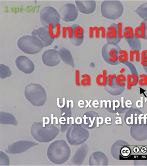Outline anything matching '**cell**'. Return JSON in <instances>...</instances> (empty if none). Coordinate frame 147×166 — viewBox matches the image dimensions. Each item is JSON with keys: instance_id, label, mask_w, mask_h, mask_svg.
<instances>
[{"instance_id": "74e56055", "label": "cell", "mask_w": 147, "mask_h": 166, "mask_svg": "<svg viewBox=\"0 0 147 166\" xmlns=\"http://www.w3.org/2000/svg\"><path fill=\"white\" fill-rule=\"evenodd\" d=\"M141 59H147V50H145L141 53Z\"/></svg>"}, {"instance_id": "44dd1931", "label": "cell", "mask_w": 147, "mask_h": 166, "mask_svg": "<svg viewBox=\"0 0 147 166\" xmlns=\"http://www.w3.org/2000/svg\"><path fill=\"white\" fill-rule=\"evenodd\" d=\"M49 33L50 36L53 38H57L61 36V25L60 23L58 24L57 27L54 29H49Z\"/></svg>"}, {"instance_id": "7402d4cb", "label": "cell", "mask_w": 147, "mask_h": 166, "mask_svg": "<svg viewBox=\"0 0 147 166\" xmlns=\"http://www.w3.org/2000/svg\"><path fill=\"white\" fill-rule=\"evenodd\" d=\"M82 79L80 83L83 86H90L91 85V78L88 74H83L82 76Z\"/></svg>"}, {"instance_id": "8d00e7d4", "label": "cell", "mask_w": 147, "mask_h": 166, "mask_svg": "<svg viewBox=\"0 0 147 166\" xmlns=\"http://www.w3.org/2000/svg\"><path fill=\"white\" fill-rule=\"evenodd\" d=\"M134 55H136V61L137 62H139L140 61V55L139 51L138 50H134Z\"/></svg>"}, {"instance_id": "f35d334b", "label": "cell", "mask_w": 147, "mask_h": 166, "mask_svg": "<svg viewBox=\"0 0 147 166\" xmlns=\"http://www.w3.org/2000/svg\"><path fill=\"white\" fill-rule=\"evenodd\" d=\"M134 51L131 50L129 52V60L131 61H134Z\"/></svg>"}, {"instance_id": "2e32d148", "label": "cell", "mask_w": 147, "mask_h": 166, "mask_svg": "<svg viewBox=\"0 0 147 166\" xmlns=\"http://www.w3.org/2000/svg\"><path fill=\"white\" fill-rule=\"evenodd\" d=\"M58 51L61 60L66 65L70 66L71 68H75V63L70 51L65 47H61Z\"/></svg>"}, {"instance_id": "d590c367", "label": "cell", "mask_w": 147, "mask_h": 166, "mask_svg": "<svg viewBox=\"0 0 147 166\" xmlns=\"http://www.w3.org/2000/svg\"><path fill=\"white\" fill-rule=\"evenodd\" d=\"M101 31V38H105L106 37V31L104 27L101 26L99 27Z\"/></svg>"}, {"instance_id": "1f68e13d", "label": "cell", "mask_w": 147, "mask_h": 166, "mask_svg": "<svg viewBox=\"0 0 147 166\" xmlns=\"http://www.w3.org/2000/svg\"><path fill=\"white\" fill-rule=\"evenodd\" d=\"M134 35H135L136 38H141V28L140 26L136 27L134 30Z\"/></svg>"}, {"instance_id": "f1b7e54d", "label": "cell", "mask_w": 147, "mask_h": 166, "mask_svg": "<svg viewBox=\"0 0 147 166\" xmlns=\"http://www.w3.org/2000/svg\"><path fill=\"white\" fill-rule=\"evenodd\" d=\"M141 38H145L146 36V23L144 22L141 23Z\"/></svg>"}, {"instance_id": "ab89813d", "label": "cell", "mask_w": 147, "mask_h": 166, "mask_svg": "<svg viewBox=\"0 0 147 166\" xmlns=\"http://www.w3.org/2000/svg\"><path fill=\"white\" fill-rule=\"evenodd\" d=\"M89 37L91 38L94 37V31H93V27H90L89 28Z\"/></svg>"}, {"instance_id": "603a6c76", "label": "cell", "mask_w": 147, "mask_h": 166, "mask_svg": "<svg viewBox=\"0 0 147 166\" xmlns=\"http://www.w3.org/2000/svg\"><path fill=\"white\" fill-rule=\"evenodd\" d=\"M124 30L125 31L124 33L123 36H124L125 38H133L134 31H133V28L131 27H126L124 28Z\"/></svg>"}, {"instance_id": "52a82bcc", "label": "cell", "mask_w": 147, "mask_h": 166, "mask_svg": "<svg viewBox=\"0 0 147 166\" xmlns=\"http://www.w3.org/2000/svg\"><path fill=\"white\" fill-rule=\"evenodd\" d=\"M72 44L78 47L82 44L84 38V30L80 25L74 24L71 26L63 28V38H66V34Z\"/></svg>"}, {"instance_id": "e575fe53", "label": "cell", "mask_w": 147, "mask_h": 166, "mask_svg": "<svg viewBox=\"0 0 147 166\" xmlns=\"http://www.w3.org/2000/svg\"><path fill=\"white\" fill-rule=\"evenodd\" d=\"M93 29L95 31V37L97 38H100V33L101 31L100 28H98V27H94Z\"/></svg>"}, {"instance_id": "836d02e7", "label": "cell", "mask_w": 147, "mask_h": 166, "mask_svg": "<svg viewBox=\"0 0 147 166\" xmlns=\"http://www.w3.org/2000/svg\"><path fill=\"white\" fill-rule=\"evenodd\" d=\"M127 89L129 90H130L131 89V75H127Z\"/></svg>"}, {"instance_id": "e0dca14e", "label": "cell", "mask_w": 147, "mask_h": 166, "mask_svg": "<svg viewBox=\"0 0 147 166\" xmlns=\"http://www.w3.org/2000/svg\"><path fill=\"white\" fill-rule=\"evenodd\" d=\"M0 123L3 125L17 126L18 122L15 117L12 113L7 112H0Z\"/></svg>"}, {"instance_id": "8fae6325", "label": "cell", "mask_w": 147, "mask_h": 166, "mask_svg": "<svg viewBox=\"0 0 147 166\" xmlns=\"http://www.w3.org/2000/svg\"><path fill=\"white\" fill-rule=\"evenodd\" d=\"M17 68L24 74H31L34 72L35 66L33 61L26 56L17 57L15 61Z\"/></svg>"}, {"instance_id": "4fadbf2b", "label": "cell", "mask_w": 147, "mask_h": 166, "mask_svg": "<svg viewBox=\"0 0 147 166\" xmlns=\"http://www.w3.org/2000/svg\"><path fill=\"white\" fill-rule=\"evenodd\" d=\"M89 151V148L87 144L83 143L76 151L70 162V165L81 166L85 160Z\"/></svg>"}, {"instance_id": "cb8c5ba5", "label": "cell", "mask_w": 147, "mask_h": 166, "mask_svg": "<svg viewBox=\"0 0 147 166\" xmlns=\"http://www.w3.org/2000/svg\"><path fill=\"white\" fill-rule=\"evenodd\" d=\"M126 76L123 74H120L116 77L115 81L118 86L120 87H124L126 85V83H125L126 81Z\"/></svg>"}, {"instance_id": "4dcf8cb0", "label": "cell", "mask_w": 147, "mask_h": 166, "mask_svg": "<svg viewBox=\"0 0 147 166\" xmlns=\"http://www.w3.org/2000/svg\"><path fill=\"white\" fill-rule=\"evenodd\" d=\"M116 74L113 75H110V74L108 77V84L109 87H112L113 85V80L114 79H116Z\"/></svg>"}, {"instance_id": "d4e9b609", "label": "cell", "mask_w": 147, "mask_h": 166, "mask_svg": "<svg viewBox=\"0 0 147 166\" xmlns=\"http://www.w3.org/2000/svg\"><path fill=\"white\" fill-rule=\"evenodd\" d=\"M119 53L120 54V55L118 56V60L120 62L123 61H128V53L126 50H122L119 51Z\"/></svg>"}, {"instance_id": "5bb4252c", "label": "cell", "mask_w": 147, "mask_h": 166, "mask_svg": "<svg viewBox=\"0 0 147 166\" xmlns=\"http://www.w3.org/2000/svg\"><path fill=\"white\" fill-rule=\"evenodd\" d=\"M76 5L81 13L89 14L94 12L96 7L95 1H75Z\"/></svg>"}, {"instance_id": "484cf974", "label": "cell", "mask_w": 147, "mask_h": 166, "mask_svg": "<svg viewBox=\"0 0 147 166\" xmlns=\"http://www.w3.org/2000/svg\"><path fill=\"white\" fill-rule=\"evenodd\" d=\"M140 79L138 81V83L141 86H147V75L146 74H141L139 76Z\"/></svg>"}, {"instance_id": "83f0119b", "label": "cell", "mask_w": 147, "mask_h": 166, "mask_svg": "<svg viewBox=\"0 0 147 166\" xmlns=\"http://www.w3.org/2000/svg\"><path fill=\"white\" fill-rule=\"evenodd\" d=\"M118 36L119 38H124L122 35V22H119L117 25Z\"/></svg>"}, {"instance_id": "d6986e66", "label": "cell", "mask_w": 147, "mask_h": 166, "mask_svg": "<svg viewBox=\"0 0 147 166\" xmlns=\"http://www.w3.org/2000/svg\"><path fill=\"white\" fill-rule=\"evenodd\" d=\"M12 71L8 66L5 64H0V78L1 79H4L9 77L12 75Z\"/></svg>"}, {"instance_id": "60d3db41", "label": "cell", "mask_w": 147, "mask_h": 166, "mask_svg": "<svg viewBox=\"0 0 147 166\" xmlns=\"http://www.w3.org/2000/svg\"><path fill=\"white\" fill-rule=\"evenodd\" d=\"M141 64L144 66H147V59H143L141 61Z\"/></svg>"}, {"instance_id": "d6a6232c", "label": "cell", "mask_w": 147, "mask_h": 166, "mask_svg": "<svg viewBox=\"0 0 147 166\" xmlns=\"http://www.w3.org/2000/svg\"><path fill=\"white\" fill-rule=\"evenodd\" d=\"M131 86H135L138 83V77L135 74L131 75Z\"/></svg>"}, {"instance_id": "ee69618b", "label": "cell", "mask_w": 147, "mask_h": 166, "mask_svg": "<svg viewBox=\"0 0 147 166\" xmlns=\"http://www.w3.org/2000/svg\"><path fill=\"white\" fill-rule=\"evenodd\" d=\"M146 26H147V23H146Z\"/></svg>"}, {"instance_id": "3957f363", "label": "cell", "mask_w": 147, "mask_h": 166, "mask_svg": "<svg viewBox=\"0 0 147 166\" xmlns=\"http://www.w3.org/2000/svg\"><path fill=\"white\" fill-rule=\"evenodd\" d=\"M24 97L27 100L35 107H42L47 101V94L40 84L31 83L24 89Z\"/></svg>"}, {"instance_id": "30bf717a", "label": "cell", "mask_w": 147, "mask_h": 166, "mask_svg": "<svg viewBox=\"0 0 147 166\" xmlns=\"http://www.w3.org/2000/svg\"><path fill=\"white\" fill-rule=\"evenodd\" d=\"M41 59L44 65L51 68L57 66L61 61L59 51L53 49L44 51L42 54Z\"/></svg>"}, {"instance_id": "f546056e", "label": "cell", "mask_w": 147, "mask_h": 166, "mask_svg": "<svg viewBox=\"0 0 147 166\" xmlns=\"http://www.w3.org/2000/svg\"><path fill=\"white\" fill-rule=\"evenodd\" d=\"M80 71L79 70H76L75 72V82L76 85L78 87H80L81 85L80 80Z\"/></svg>"}, {"instance_id": "6da1fadb", "label": "cell", "mask_w": 147, "mask_h": 166, "mask_svg": "<svg viewBox=\"0 0 147 166\" xmlns=\"http://www.w3.org/2000/svg\"><path fill=\"white\" fill-rule=\"evenodd\" d=\"M70 148L64 140H56L52 142L49 145L47 150L48 159L56 165L65 163L70 158Z\"/></svg>"}, {"instance_id": "7c38bea8", "label": "cell", "mask_w": 147, "mask_h": 166, "mask_svg": "<svg viewBox=\"0 0 147 166\" xmlns=\"http://www.w3.org/2000/svg\"><path fill=\"white\" fill-rule=\"evenodd\" d=\"M31 35L38 38L42 42L44 47L51 45L54 41V38L50 35L48 28L45 27L33 30Z\"/></svg>"}, {"instance_id": "277c9868", "label": "cell", "mask_w": 147, "mask_h": 166, "mask_svg": "<svg viewBox=\"0 0 147 166\" xmlns=\"http://www.w3.org/2000/svg\"><path fill=\"white\" fill-rule=\"evenodd\" d=\"M89 136V132L81 124L73 123L67 129L66 137L69 143L71 146L83 145Z\"/></svg>"}, {"instance_id": "9a60e30c", "label": "cell", "mask_w": 147, "mask_h": 166, "mask_svg": "<svg viewBox=\"0 0 147 166\" xmlns=\"http://www.w3.org/2000/svg\"><path fill=\"white\" fill-rule=\"evenodd\" d=\"M88 162L90 166L106 165L108 164V160L105 155L101 152L99 151L92 154Z\"/></svg>"}, {"instance_id": "ac0fdd59", "label": "cell", "mask_w": 147, "mask_h": 166, "mask_svg": "<svg viewBox=\"0 0 147 166\" xmlns=\"http://www.w3.org/2000/svg\"><path fill=\"white\" fill-rule=\"evenodd\" d=\"M96 82L99 86H106L108 84V76L106 70H103V74H99L97 76Z\"/></svg>"}, {"instance_id": "7bdbcfd3", "label": "cell", "mask_w": 147, "mask_h": 166, "mask_svg": "<svg viewBox=\"0 0 147 166\" xmlns=\"http://www.w3.org/2000/svg\"><path fill=\"white\" fill-rule=\"evenodd\" d=\"M146 36L147 38V27H146Z\"/></svg>"}, {"instance_id": "9c48e42d", "label": "cell", "mask_w": 147, "mask_h": 166, "mask_svg": "<svg viewBox=\"0 0 147 166\" xmlns=\"http://www.w3.org/2000/svg\"><path fill=\"white\" fill-rule=\"evenodd\" d=\"M78 10L75 5L72 3L64 4L59 11L61 18L67 22L74 21L78 17Z\"/></svg>"}, {"instance_id": "7a4b0ae2", "label": "cell", "mask_w": 147, "mask_h": 166, "mask_svg": "<svg viewBox=\"0 0 147 166\" xmlns=\"http://www.w3.org/2000/svg\"><path fill=\"white\" fill-rule=\"evenodd\" d=\"M60 129L52 124H45L42 122H33L31 127V134L36 141L47 143L58 136Z\"/></svg>"}, {"instance_id": "ba28073f", "label": "cell", "mask_w": 147, "mask_h": 166, "mask_svg": "<svg viewBox=\"0 0 147 166\" xmlns=\"http://www.w3.org/2000/svg\"><path fill=\"white\" fill-rule=\"evenodd\" d=\"M38 143L33 141L21 140L14 142L8 145L5 150L7 153L11 154H17L25 152L34 146H37Z\"/></svg>"}, {"instance_id": "4316f807", "label": "cell", "mask_w": 147, "mask_h": 166, "mask_svg": "<svg viewBox=\"0 0 147 166\" xmlns=\"http://www.w3.org/2000/svg\"><path fill=\"white\" fill-rule=\"evenodd\" d=\"M107 30H111L112 31V38H116L118 36L117 30V28L113 25H111L108 27Z\"/></svg>"}, {"instance_id": "ffe728a7", "label": "cell", "mask_w": 147, "mask_h": 166, "mask_svg": "<svg viewBox=\"0 0 147 166\" xmlns=\"http://www.w3.org/2000/svg\"><path fill=\"white\" fill-rule=\"evenodd\" d=\"M10 164L8 156L2 151H0V166H8Z\"/></svg>"}, {"instance_id": "b9f144b4", "label": "cell", "mask_w": 147, "mask_h": 166, "mask_svg": "<svg viewBox=\"0 0 147 166\" xmlns=\"http://www.w3.org/2000/svg\"><path fill=\"white\" fill-rule=\"evenodd\" d=\"M125 70H126L125 68H122L120 70V72L122 74V73L124 72Z\"/></svg>"}, {"instance_id": "5b68a950", "label": "cell", "mask_w": 147, "mask_h": 166, "mask_svg": "<svg viewBox=\"0 0 147 166\" xmlns=\"http://www.w3.org/2000/svg\"><path fill=\"white\" fill-rule=\"evenodd\" d=\"M17 46L21 51L29 55L39 53L44 47L42 42L36 36L26 35L18 39Z\"/></svg>"}, {"instance_id": "8992f818", "label": "cell", "mask_w": 147, "mask_h": 166, "mask_svg": "<svg viewBox=\"0 0 147 166\" xmlns=\"http://www.w3.org/2000/svg\"><path fill=\"white\" fill-rule=\"evenodd\" d=\"M59 12L51 6L43 8L40 12V19L43 27L48 29H54L57 27L61 20Z\"/></svg>"}]
</instances>
